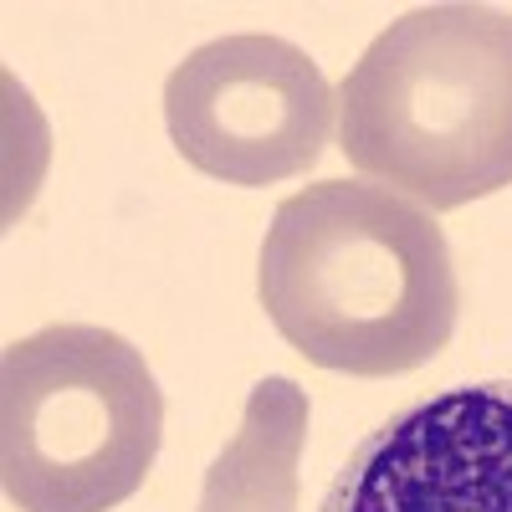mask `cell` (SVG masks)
<instances>
[{"label":"cell","instance_id":"obj_1","mask_svg":"<svg viewBox=\"0 0 512 512\" xmlns=\"http://www.w3.org/2000/svg\"><path fill=\"white\" fill-rule=\"evenodd\" d=\"M256 297L308 364L349 379L431 364L461 318L456 262L431 210L359 180H318L277 205Z\"/></svg>","mask_w":512,"mask_h":512},{"label":"cell","instance_id":"obj_2","mask_svg":"<svg viewBox=\"0 0 512 512\" xmlns=\"http://www.w3.org/2000/svg\"><path fill=\"white\" fill-rule=\"evenodd\" d=\"M338 149L410 205L461 210L512 185V11L415 6L338 82Z\"/></svg>","mask_w":512,"mask_h":512},{"label":"cell","instance_id":"obj_3","mask_svg":"<svg viewBox=\"0 0 512 512\" xmlns=\"http://www.w3.org/2000/svg\"><path fill=\"white\" fill-rule=\"evenodd\" d=\"M164 395L98 323H47L0 354V487L16 512H113L159 456Z\"/></svg>","mask_w":512,"mask_h":512},{"label":"cell","instance_id":"obj_4","mask_svg":"<svg viewBox=\"0 0 512 512\" xmlns=\"http://www.w3.org/2000/svg\"><path fill=\"white\" fill-rule=\"evenodd\" d=\"M333 108L318 62L267 31L205 41L164 82L180 159L241 190L308 175L333 134Z\"/></svg>","mask_w":512,"mask_h":512},{"label":"cell","instance_id":"obj_5","mask_svg":"<svg viewBox=\"0 0 512 512\" xmlns=\"http://www.w3.org/2000/svg\"><path fill=\"white\" fill-rule=\"evenodd\" d=\"M318 512H512V379L395 410L349 451Z\"/></svg>","mask_w":512,"mask_h":512},{"label":"cell","instance_id":"obj_6","mask_svg":"<svg viewBox=\"0 0 512 512\" xmlns=\"http://www.w3.org/2000/svg\"><path fill=\"white\" fill-rule=\"evenodd\" d=\"M308 441V395L267 374L246 395L241 431L210 461L195 512H297V461Z\"/></svg>","mask_w":512,"mask_h":512}]
</instances>
